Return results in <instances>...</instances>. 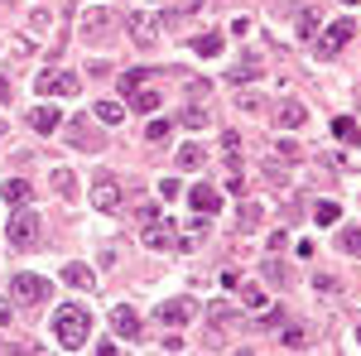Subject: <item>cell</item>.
Instances as JSON below:
<instances>
[{
    "instance_id": "1",
    "label": "cell",
    "mask_w": 361,
    "mask_h": 356,
    "mask_svg": "<svg viewBox=\"0 0 361 356\" xmlns=\"http://www.w3.org/2000/svg\"><path fill=\"white\" fill-rule=\"evenodd\" d=\"M54 332H58V342H63L68 352H78V347H87L92 313H87V308H78V303H63V308L54 313Z\"/></svg>"
},
{
    "instance_id": "2",
    "label": "cell",
    "mask_w": 361,
    "mask_h": 356,
    "mask_svg": "<svg viewBox=\"0 0 361 356\" xmlns=\"http://www.w3.org/2000/svg\"><path fill=\"white\" fill-rule=\"evenodd\" d=\"M5 236H10V246H15V250H29L34 241H39V212L20 202L15 217H10V226H5Z\"/></svg>"
},
{
    "instance_id": "3",
    "label": "cell",
    "mask_w": 361,
    "mask_h": 356,
    "mask_svg": "<svg viewBox=\"0 0 361 356\" xmlns=\"http://www.w3.org/2000/svg\"><path fill=\"white\" fill-rule=\"evenodd\" d=\"M92 207H97V212H121V207H126V188L102 173V178L92 183Z\"/></svg>"
},
{
    "instance_id": "4",
    "label": "cell",
    "mask_w": 361,
    "mask_h": 356,
    "mask_svg": "<svg viewBox=\"0 0 361 356\" xmlns=\"http://www.w3.org/2000/svg\"><path fill=\"white\" fill-rule=\"evenodd\" d=\"M15 303H44L49 294H54V284L44 279V274H15Z\"/></svg>"
},
{
    "instance_id": "5",
    "label": "cell",
    "mask_w": 361,
    "mask_h": 356,
    "mask_svg": "<svg viewBox=\"0 0 361 356\" xmlns=\"http://www.w3.org/2000/svg\"><path fill=\"white\" fill-rule=\"evenodd\" d=\"M126 29H130V39H135L140 49H154V39H159V20L149 10H130L126 15Z\"/></svg>"
},
{
    "instance_id": "6",
    "label": "cell",
    "mask_w": 361,
    "mask_h": 356,
    "mask_svg": "<svg viewBox=\"0 0 361 356\" xmlns=\"http://www.w3.org/2000/svg\"><path fill=\"white\" fill-rule=\"evenodd\" d=\"M145 246L149 250H178V226H173L169 217L145 221Z\"/></svg>"
},
{
    "instance_id": "7",
    "label": "cell",
    "mask_w": 361,
    "mask_h": 356,
    "mask_svg": "<svg viewBox=\"0 0 361 356\" xmlns=\"http://www.w3.org/2000/svg\"><path fill=\"white\" fill-rule=\"evenodd\" d=\"M357 34V25H352V15H342V20H333V29L318 39V58H337L342 54V44Z\"/></svg>"
},
{
    "instance_id": "8",
    "label": "cell",
    "mask_w": 361,
    "mask_h": 356,
    "mask_svg": "<svg viewBox=\"0 0 361 356\" xmlns=\"http://www.w3.org/2000/svg\"><path fill=\"white\" fill-rule=\"evenodd\" d=\"M111 25H116L111 10H106V5H92L82 20H78V34H82V39H102V34H106Z\"/></svg>"
},
{
    "instance_id": "9",
    "label": "cell",
    "mask_w": 361,
    "mask_h": 356,
    "mask_svg": "<svg viewBox=\"0 0 361 356\" xmlns=\"http://www.w3.org/2000/svg\"><path fill=\"white\" fill-rule=\"evenodd\" d=\"M270 121H275V130H299V125L308 121V106L304 102H275Z\"/></svg>"
},
{
    "instance_id": "10",
    "label": "cell",
    "mask_w": 361,
    "mask_h": 356,
    "mask_svg": "<svg viewBox=\"0 0 361 356\" xmlns=\"http://www.w3.org/2000/svg\"><path fill=\"white\" fill-rule=\"evenodd\" d=\"M111 332H116V337H126V342H135L140 332H145V323H140V313H135V308L116 303V308H111Z\"/></svg>"
},
{
    "instance_id": "11",
    "label": "cell",
    "mask_w": 361,
    "mask_h": 356,
    "mask_svg": "<svg viewBox=\"0 0 361 356\" xmlns=\"http://www.w3.org/2000/svg\"><path fill=\"white\" fill-rule=\"evenodd\" d=\"M193 318V299H169L154 308V323H169V328H183Z\"/></svg>"
},
{
    "instance_id": "12",
    "label": "cell",
    "mask_w": 361,
    "mask_h": 356,
    "mask_svg": "<svg viewBox=\"0 0 361 356\" xmlns=\"http://www.w3.org/2000/svg\"><path fill=\"white\" fill-rule=\"evenodd\" d=\"M188 207H193V212H207V217H212V212L222 207V192L212 188V183H193V188H188Z\"/></svg>"
},
{
    "instance_id": "13",
    "label": "cell",
    "mask_w": 361,
    "mask_h": 356,
    "mask_svg": "<svg viewBox=\"0 0 361 356\" xmlns=\"http://www.w3.org/2000/svg\"><path fill=\"white\" fill-rule=\"evenodd\" d=\"M34 87H39V92H58V97H68V92H78V78H73V73H39Z\"/></svg>"
},
{
    "instance_id": "14",
    "label": "cell",
    "mask_w": 361,
    "mask_h": 356,
    "mask_svg": "<svg viewBox=\"0 0 361 356\" xmlns=\"http://www.w3.org/2000/svg\"><path fill=\"white\" fill-rule=\"evenodd\" d=\"M68 140H73V149H102V145H106V135H92V130H87L82 116L68 125Z\"/></svg>"
},
{
    "instance_id": "15",
    "label": "cell",
    "mask_w": 361,
    "mask_h": 356,
    "mask_svg": "<svg viewBox=\"0 0 361 356\" xmlns=\"http://www.w3.org/2000/svg\"><path fill=\"white\" fill-rule=\"evenodd\" d=\"M29 125H34L39 135H49V130H58V125H63V116H58V106H49V102H44V106L29 111Z\"/></svg>"
},
{
    "instance_id": "16",
    "label": "cell",
    "mask_w": 361,
    "mask_h": 356,
    "mask_svg": "<svg viewBox=\"0 0 361 356\" xmlns=\"http://www.w3.org/2000/svg\"><path fill=\"white\" fill-rule=\"evenodd\" d=\"M63 284H73V289H97V274H92V265H63Z\"/></svg>"
},
{
    "instance_id": "17",
    "label": "cell",
    "mask_w": 361,
    "mask_h": 356,
    "mask_svg": "<svg viewBox=\"0 0 361 356\" xmlns=\"http://www.w3.org/2000/svg\"><path fill=\"white\" fill-rule=\"evenodd\" d=\"M333 135L342 140V145H361V125L352 116H333Z\"/></svg>"
},
{
    "instance_id": "18",
    "label": "cell",
    "mask_w": 361,
    "mask_h": 356,
    "mask_svg": "<svg viewBox=\"0 0 361 356\" xmlns=\"http://www.w3.org/2000/svg\"><path fill=\"white\" fill-rule=\"evenodd\" d=\"M207 121H212V111H207V106H193V102L183 106V116H178V125H183V130H202Z\"/></svg>"
},
{
    "instance_id": "19",
    "label": "cell",
    "mask_w": 361,
    "mask_h": 356,
    "mask_svg": "<svg viewBox=\"0 0 361 356\" xmlns=\"http://www.w3.org/2000/svg\"><path fill=\"white\" fill-rule=\"evenodd\" d=\"M313 221H318V226H337V221H342V202H333V197H323V202L313 207Z\"/></svg>"
},
{
    "instance_id": "20",
    "label": "cell",
    "mask_w": 361,
    "mask_h": 356,
    "mask_svg": "<svg viewBox=\"0 0 361 356\" xmlns=\"http://www.w3.org/2000/svg\"><path fill=\"white\" fill-rule=\"evenodd\" d=\"M337 250H342V255H352V260H361V226H342Z\"/></svg>"
},
{
    "instance_id": "21",
    "label": "cell",
    "mask_w": 361,
    "mask_h": 356,
    "mask_svg": "<svg viewBox=\"0 0 361 356\" xmlns=\"http://www.w3.org/2000/svg\"><path fill=\"white\" fill-rule=\"evenodd\" d=\"M0 197H5V202H15V207H20V202H29V197H34V188H29L25 178H10V183H5V188H0Z\"/></svg>"
},
{
    "instance_id": "22",
    "label": "cell",
    "mask_w": 361,
    "mask_h": 356,
    "mask_svg": "<svg viewBox=\"0 0 361 356\" xmlns=\"http://www.w3.org/2000/svg\"><path fill=\"white\" fill-rule=\"evenodd\" d=\"M193 54L197 58H217V54H222V34H197V39H193Z\"/></svg>"
},
{
    "instance_id": "23",
    "label": "cell",
    "mask_w": 361,
    "mask_h": 356,
    "mask_svg": "<svg viewBox=\"0 0 361 356\" xmlns=\"http://www.w3.org/2000/svg\"><path fill=\"white\" fill-rule=\"evenodd\" d=\"M260 270H265V279H275V284H289V265H284V260H279L275 250H270V255H265V265H260Z\"/></svg>"
},
{
    "instance_id": "24",
    "label": "cell",
    "mask_w": 361,
    "mask_h": 356,
    "mask_svg": "<svg viewBox=\"0 0 361 356\" xmlns=\"http://www.w3.org/2000/svg\"><path fill=\"white\" fill-rule=\"evenodd\" d=\"M178 164H183V168H197V164H207V149H202L197 140H193V145H183V149H178Z\"/></svg>"
},
{
    "instance_id": "25",
    "label": "cell",
    "mask_w": 361,
    "mask_h": 356,
    "mask_svg": "<svg viewBox=\"0 0 361 356\" xmlns=\"http://www.w3.org/2000/svg\"><path fill=\"white\" fill-rule=\"evenodd\" d=\"M318 29H323V15H318L313 5H308V10H299V34H304V39H313Z\"/></svg>"
},
{
    "instance_id": "26",
    "label": "cell",
    "mask_w": 361,
    "mask_h": 356,
    "mask_svg": "<svg viewBox=\"0 0 361 356\" xmlns=\"http://www.w3.org/2000/svg\"><path fill=\"white\" fill-rule=\"evenodd\" d=\"M97 121H106V125H121V121H126V106H121V102H97Z\"/></svg>"
},
{
    "instance_id": "27",
    "label": "cell",
    "mask_w": 361,
    "mask_h": 356,
    "mask_svg": "<svg viewBox=\"0 0 361 356\" xmlns=\"http://www.w3.org/2000/svg\"><path fill=\"white\" fill-rule=\"evenodd\" d=\"M145 82H154V68H130V73L121 78V87H126V92H135V87H145Z\"/></svg>"
},
{
    "instance_id": "28",
    "label": "cell",
    "mask_w": 361,
    "mask_h": 356,
    "mask_svg": "<svg viewBox=\"0 0 361 356\" xmlns=\"http://www.w3.org/2000/svg\"><path fill=\"white\" fill-rule=\"evenodd\" d=\"M130 106L145 111V116H154V111H159V92H130Z\"/></svg>"
},
{
    "instance_id": "29",
    "label": "cell",
    "mask_w": 361,
    "mask_h": 356,
    "mask_svg": "<svg viewBox=\"0 0 361 356\" xmlns=\"http://www.w3.org/2000/svg\"><path fill=\"white\" fill-rule=\"evenodd\" d=\"M169 130H173L169 121H159V116H149V125H145V140H149V145H164V140H169Z\"/></svg>"
},
{
    "instance_id": "30",
    "label": "cell",
    "mask_w": 361,
    "mask_h": 356,
    "mask_svg": "<svg viewBox=\"0 0 361 356\" xmlns=\"http://www.w3.org/2000/svg\"><path fill=\"white\" fill-rule=\"evenodd\" d=\"M250 78H260V58H246L236 73H231V87H241V82H250Z\"/></svg>"
},
{
    "instance_id": "31",
    "label": "cell",
    "mask_w": 361,
    "mask_h": 356,
    "mask_svg": "<svg viewBox=\"0 0 361 356\" xmlns=\"http://www.w3.org/2000/svg\"><path fill=\"white\" fill-rule=\"evenodd\" d=\"M255 332H270V328H284V308H270V313H260L255 323H250Z\"/></svg>"
},
{
    "instance_id": "32",
    "label": "cell",
    "mask_w": 361,
    "mask_h": 356,
    "mask_svg": "<svg viewBox=\"0 0 361 356\" xmlns=\"http://www.w3.org/2000/svg\"><path fill=\"white\" fill-rule=\"evenodd\" d=\"M54 188L63 192V197H68V202H73V197H78V183H73V173H68V168H54Z\"/></svg>"
},
{
    "instance_id": "33",
    "label": "cell",
    "mask_w": 361,
    "mask_h": 356,
    "mask_svg": "<svg viewBox=\"0 0 361 356\" xmlns=\"http://www.w3.org/2000/svg\"><path fill=\"white\" fill-rule=\"evenodd\" d=\"M265 178H270V183H284V178H289V173H284V159H279V154H265Z\"/></svg>"
},
{
    "instance_id": "34",
    "label": "cell",
    "mask_w": 361,
    "mask_h": 356,
    "mask_svg": "<svg viewBox=\"0 0 361 356\" xmlns=\"http://www.w3.org/2000/svg\"><path fill=\"white\" fill-rule=\"evenodd\" d=\"M207 318H212V328H226V323H236V318H231V303H212V308H207Z\"/></svg>"
},
{
    "instance_id": "35",
    "label": "cell",
    "mask_w": 361,
    "mask_h": 356,
    "mask_svg": "<svg viewBox=\"0 0 361 356\" xmlns=\"http://www.w3.org/2000/svg\"><path fill=\"white\" fill-rule=\"evenodd\" d=\"M284 347H308V328L289 323V328H284Z\"/></svg>"
},
{
    "instance_id": "36",
    "label": "cell",
    "mask_w": 361,
    "mask_h": 356,
    "mask_svg": "<svg viewBox=\"0 0 361 356\" xmlns=\"http://www.w3.org/2000/svg\"><path fill=\"white\" fill-rule=\"evenodd\" d=\"M241 303L260 308V303H265V289H260V284H241Z\"/></svg>"
},
{
    "instance_id": "37",
    "label": "cell",
    "mask_w": 361,
    "mask_h": 356,
    "mask_svg": "<svg viewBox=\"0 0 361 356\" xmlns=\"http://www.w3.org/2000/svg\"><path fill=\"white\" fill-rule=\"evenodd\" d=\"M241 226H260V202H241Z\"/></svg>"
},
{
    "instance_id": "38",
    "label": "cell",
    "mask_w": 361,
    "mask_h": 356,
    "mask_svg": "<svg viewBox=\"0 0 361 356\" xmlns=\"http://www.w3.org/2000/svg\"><path fill=\"white\" fill-rule=\"evenodd\" d=\"M275 154H279V159H299V145H294V140H279Z\"/></svg>"
},
{
    "instance_id": "39",
    "label": "cell",
    "mask_w": 361,
    "mask_h": 356,
    "mask_svg": "<svg viewBox=\"0 0 361 356\" xmlns=\"http://www.w3.org/2000/svg\"><path fill=\"white\" fill-rule=\"evenodd\" d=\"M178 192H183L178 178H164V183H159V197H178Z\"/></svg>"
},
{
    "instance_id": "40",
    "label": "cell",
    "mask_w": 361,
    "mask_h": 356,
    "mask_svg": "<svg viewBox=\"0 0 361 356\" xmlns=\"http://www.w3.org/2000/svg\"><path fill=\"white\" fill-rule=\"evenodd\" d=\"M222 149H226V154H236V149H241V135H236V130H226V135H222Z\"/></svg>"
},
{
    "instance_id": "41",
    "label": "cell",
    "mask_w": 361,
    "mask_h": 356,
    "mask_svg": "<svg viewBox=\"0 0 361 356\" xmlns=\"http://www.w3.org/2000/svg\"><path fill=\"white\" fill-rule=\"evenodd\" d=\"M323 164L333 168V173H347V159H337V154H323Z\"/></svg>"
},
{
    "instance_id": "42",
    "label": "cell",
    "mask_w": 361,
    "mask_h": 356,
    "mask_svg": "<svg viewBox=\"0 0 361 356\" xmlns=\"http://www.w3.org/2000/svg\"><path fill=\"white\" fill-rule=\"evenodd\" d=\"M0 102H10V78H0Z\"/></svg>"
},
{
    "instance_id": "43",
    "label": "cell",
    "mask_w": 361,
    "mask_h": 356,
    "mask_svg": "<svg viewBox=\"0 0 361 356\" xmlns=\"http://www.w3.org/2000/svg\"><path fill=\"white\" fill-rule=\"evenodd\" d=\"M5 323H10V303H0V328H5Z\"/></svg>"
},
{
    "instance_id": "44",
    "label": "cell",
    "mask_w": 361,
    "mask_h": 356,
    "mask_svg": "<svg viewBox=\"0 0 361 356\" xmlns=\"http://www.w3.org/2000/svg\"><path fill=\"white\" fill-rule=\"evenodd\" d=\"M357 342H361V323H357Z\"/></svg>"
},
{
    "instance_id": "45",
    "label": "cell",
    "mask_w": 361,
    "mask_h": 356,
    "mask_svg": "<svg viewBox=\"0 0 361 356\" xmlns=\"http://www.w3.org/2000/svg\"><path fill=\"white\" fill-rule=\"evenodd\" d=\"M342 5H357V0H342Z\"/></svg>"
},
{
    "instance_id": "46",
    "label": "cell",
    "mask_w": 361,
    "mask_h": 356,
    "mask_svg": "<svg viewBox=\"0 0 361 356\" xmlns=\"http://www.w3.org/2000/svg\"><path fill=\"white\" fill-rule=\"evenodd\" d=\"M0 130H5V125H0Z\"/></svg>"
}]
</instances>
